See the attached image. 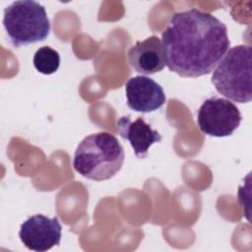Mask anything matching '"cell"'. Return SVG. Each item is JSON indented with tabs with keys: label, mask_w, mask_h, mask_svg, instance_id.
Segmentation results:
<instances>
[{
	"label": "cell",
	"mask_w": 252,
	"mask_h": 252,
	"mask_svg": "<svg viewBox=\"0 0 252 252\" xmlns=\"http://www.w3.org/2000/svg\"><path fill=\"white\" fill-rule=\"evenodd\" d=\"M3 26L15 47L42 41L50 32L45 8L32 0L15 1L5 8Z\"/></svg>",
	"instance_id": "4"
},
{
	"label": "cell",
	"mask_w": 252,
	"mask_h": 252,
	"mask_svg": "<svg viewBox=\"0 0 252 252\" xmlns=\"http://www.w3.org/2000/svg\"><path fill=\"white\" fill-rule=\"evenodd\" d=\"M117 128L120 137L130 143L135 156L140 158L148 156L152 145L161 141V135L142 117L131 121L129 116H122L117 120Z\"/></svg>",
	"instance_id": "9"
},
{
	"label": "cell",
	"mask_w": 252,
	"mask_h": 252,
	"mask_svg": "<svg viewBox=\"0 0 252 252\" xmlns=\"http://www.w3.org/2000/svg\"><path fill=\"white\" fill-rule=\"evenodd\" d=\"M130 66L138 73L153 75L165 67L161 40L157 35L137 41L127 52Z\"/></svg>",
	"instance_id": "8"
},
{
	"label": "cell",
	"mask_w": 252,
	"mask_h": 252,
	"mask_svg": "<svg viewBox=\"0 0 252 252\" xmlns=\"http://www.w3.org/2000/svg\"><path fill=\"white\" fill-rule=\"evenodd\" d=\"M161 37L165 65L183 78L212 73L230 45L226 26L195 8L174 13Z\"/></svg>",
	"instance_id": "1"
},
{
	"label": "cell",
	"mask_w": 252,
	"mask_h": 252,
	"mask_svg": "<svg viewBox=\"0 0 252 252\" xmlns=\"http://www.w3.org/2000/svg\"><path fill=\"white\" fill-rule=\"evenodd\" d=\"M124 150L117 138L108 132L85 137L78 145L73 166L82 176L94 181L112 178L122 167Z\"/></svg>",
	"instance_id": "2"
},
{
	"label": "cell",
	"mask_w": 252,
	"mask_h": 252,
	"mask_svg": "<svg viewBox=\"0 0 252 252\" xmlns=\"http://www.w3.org/2000/svg\"><path fill=\"white\" fill-rule=\"evenodd\" d=\"M60 65L59 53L49 46L39 47L33 56V66L37 72L50 75L55 73Z\"/></svg>",
	"instance_id": "10"
},
{
	"label": "cell",
	"mask_w": 252,
	"mask_h": 252,
	"mask_svg": "<svg viewBox=\"0 0 252 252\" xmlns=\"http://www.w3.org/2000/svg\"><path fill=\"white\" fill-rule=\"evenodd\" d=\"M19 236L29 250L44 252L60 244L62 226L57 217L48 218L37 214L21 224Z\"/></svg>",
	"instance_id": "6"
},
{
	"label": "cell",
	"mask_w": 252,
	"mask_h": 252,
	"mask_svg": "<svg viewBox=\"0 0 252 252\" xmlns=\"http://www.w3.org/2000/svg\"><path fill=\"white\" fill-rule=\"evenodd\" d=\"M252 48L240 44L229 48L212 75L217 92L226 98L247 103L252 99Z\"/></svg>",
	"instance_id": "3"
},
{
	"label": "cell",
	"mask_w": 252,
	"mask_h": 252,
	"mask_svg": "<svg viewBox=\"0 0 252 252\" xmlns=\"http://www.w3.org/2000/svg\"><path fill=\"white\" fill-rule=\"evenodd\" d=\"M242 116L238 107L229 99L213 96L200 106L197 123L200 130L213 137L230 136L240 125Z\"/></svg>",
	"instance_id": "5"
},
{
	"label": "cell",
	"mask_w": 252,
	"mask_h": 252,
	"mask_svg": "<svg viewBox=\"0 0 252 252\" xmlns=\"http://www.w3.org/2000/svg\"><path fill=\"white\" fill-rule=\"evenodd\" d=\"M127 105L137 112H153L159 109L166 97L162 87L147 76H135L125 84Z\"/></svg>",
	"instance_id": "7"
}]
</instances>
